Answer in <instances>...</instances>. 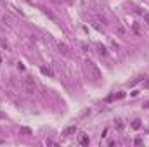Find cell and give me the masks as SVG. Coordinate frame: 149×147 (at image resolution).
I'll list each match as a JSON object with an SVG mask.
<instances>
[{
  "label": "cell",
  "mask_w": 149,
  "mask_h": 147,
  "mask_svg": "<svg viewBox=\"0 0 149 147\" xmlns=\"http://www.w3.org/2000/svg\"><path fill=\"white\" fill-rule=\"evenodd\" d=\"M23 88H24L26 93H33V92H35L37 85H35V81H33V78H31V76L26 75L24 78H23Z\"/></svg>",
  "instance_id": "1"
},
{
  "label": "cell",
  "mask_w": 149,
  "mask_h": 147,
  "mask_svg": "<svg viewBox=\"0 0 149 147\" xmlns=\"http://www.w3.org/2000/svg\"><path fill=\"white\" fill-rule=\"evenodd\" d=\"M85 64H87V69L90 71L92 78H94V80H101V71H99V67L95 66L92 61H88V59H87V62H85Z\"/></svg>",
  "instance_id": "2"
},
{
  "label": "cell",
  "mask_w": 149,
  "mask_h": 147,
  "mask_svg": "<svg viewBox=\"0 0 149 147\" xmlns=\"http://www.w3.org/2000/svg\"><path fill=\"white\" fill-rule=\"evenodd\" d=\"M40 71H42V75H47L49 78H52V76H54V71H52L49 66H42V67H40Z\"/></svg>",
  "instance_id": "3"
},
{
  "label": "cell",
  "mask_w": 149,
  "mask_h": 147,
  "mask_svg": "<svg viewBox=\"0 0 149 147\" xmlns=\"http://www.w3.org/2000/svg\"><path fill=\"white\" fill-rule=\"evenodd\" d=\"M97 50H99V54H101V55H104V57L108 55V50H106V47H104V45H101V43L97 45Z\"/></svg>",
  "instance_id": "4"
},
{
  "label": "cell",
  "mask_w": 149,
  "mask_h": 147,
  "mask_svg": "<svg viewBox=\"0 0 149 147\" xmlns=\"http://www.w3.org/2000/svg\"><path fill=\"white\" fill-rule=\"evenodd\" d=\"M88 142H90V140H88L87 135H80V144H82V145H88Z\"/></svg>",
  "instance_id": "5"
},
{
  "label": "cell",
  "mask_w": 149,
  "mask_h": 147,
  "mask_svg": "<svg viewBox=\"0 0 149 147\" xmlns=\"http://www.w3.org/2000/svg\"><path fill=\"white\" fill-rule=\"evenodd\" d=\"M59 50H61L64 55H69V50H68V47L64 45V43H59Z\"/></svg>",
  "instance_id": "6"
},
{
  "label": "cell",
  "mask_w": 149,
  "mask_h": 147,
  "mask_svg": "<svg viewBox=\"0 0 149 147\" xmlns=\"http://www.w3.org/2000/svg\"><path fill=\"white\" fill-rule=\"evenodd\" d=\"M74 132H76V126H68L62 133H64V135H71V133H74Z\"/></svg>",
  "instance_id": "7"
},
{
  "label": "cell",
  "mask_w": 149,
  "mask_h": 147,
  "mask_svg": "<svg viewBox=\"0 0 149 147\" xmlns=\"http://www.w3.org/2000/svg\"><path fill=\"white\" fill-rule=\"evenodd\" d=\"M132 128H133V130L141 128V121H139V119H133V121H132Z\"/></svg>",
  "instance_id": "8"
},
{
  "label": "cell",
  "mask_w": 149,
  "mask_h": 147,
  "mask_svg": "<svg viewBox=\"0 0 149 147\" xmlns=\"http://www.w3.org/2000/svg\"><path fill=\"white\" fill-rule=\"evenodd\" d=\"M21 133H23V135H29V133H31V130L26 128V126H23V128H21Z\"/></svg>",
  "instance_id": "9"
},
{
  "label": "cell",
  "mask_w": 149,
  "mask_h": 147,
  "mask_svg": "<svg viewBox=\"0 0 149 147\" xmlns=\"http://www.w3.org/2000/svg\"><path fill=\"white\" fill-rule=\"evenodd\" d=\"M0 45L4 47L5 50H9V43H7V42H5V40H0Z\"/></svg>",
  "instance_id": "10"
},
{
  "label": "cell",
  "mask_w": 149,
  "mask_h": 147,
  "mask_svg": "<svg viewBox=\"0 0 149 147\" xmlns=\"http://www.w3.org/2000/svg\"><path fill=\"white\" fill-rule=\"evenodd\" d=\"M116 128H118V130H121V128H123V121H121V119H118V121H116Z\"/></svg>",
  "instance_id": "11"
},
{
  "label": "cell",
  "mask_w": 149,
  "mask_h": 147,
  "mask_svg": "<svg viewBox=\"0 0 149 147\" xmlns=\"http://www.w3.org/2000/svg\"><path fill=\"white\" fill-rule=\"evenodd\" d=\"M141 144H142V139H141V137H137V139H135V145H141Z\"/></svg>",
  "instance_id": "12"
},
{
  "label": "cell",
  "mask_w": 149,
  "mask_h": 147,
  "mask_svg": "<svg viewBox=\"0 0 149 147\" xmlns=\"http://www.w3.org/2000/svg\"><path fill=\"white\" fill-rule=\"evenodd\" d=\"M144 19H146V23L149 24V14H147V12H144Z\"/></svg>",
  "instance_id": "13"
},
{
  "label": "cell",
  "mask_w": 149,
  "mask_h": 147,
  "mask_svg": "<svg viewBox=\"0 0 149 147\" xmlns=\"http://www.w3.org/2000/svg\"><path fill=\"white\" fill-rule=\"evenodd\" d=\"M144 88H149V78H147V80L144 81Z\"/></svg>",
  "instance_id": "14"
},
{
  "label": "cell",
  "mask_w": 149,
  "mask_h": 147,
  "mask_svg": "<svg viewBox=\"0 0 149 147\" xmlns=\"http://www.w3.org/2000/svg\"><path fill=\"white\" fill-rule=\"evenodd\" d=\"M0 144H2V140H0Z\"/></svg>",
  "instance_id": "15"
}]
</instances>
